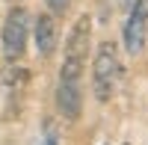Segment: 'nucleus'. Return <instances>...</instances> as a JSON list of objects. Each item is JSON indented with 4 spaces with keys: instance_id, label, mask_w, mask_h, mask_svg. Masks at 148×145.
Masks as SVG:
<instances>
[{
    "instance_id": "f257e3e1",
    "label": "nucleus",
    "mask_w": 148,
    "mask_h": 145,
    "mask_svg": "<svg viewBox=\"0 0 148 145\" xmlns=\"http://www.w3.org/2000/svg\"><path fill=\"white\" fill-rule=\"evenodd\" d=\"M89 39H92V18L80 15L77 24L71 27L65 39V53H62V68H59V83H80L86 53H89Z\"/></svg>"
},
{
    "instance_id": "f03ea898",
    "label": "nucleus",
    "mask_w": 148,
    "mask_h": 145,
    "mask_svg": "<svg viewBox=\"0 0 148 145\" xmlns=\"http://www.w3.org/2000/svg\"><path fill=\"white\" fill-rule=\"evenodd\" d=\"M121 83V62L113 42H104L92 62V92L98 101H110Z\"/></svg>"
},
{
    "instance_id": "7ed1b4c3",
    "label": "nucleus",
    "mask_w": 148,
    "mask_h": 145,
    "mask_svg": "<svg viewBox=\"0 0 148 145\" xmlns=\"http://www.w3.org/2000/svg\"><path fill=\"white\" fill-rule=\"evenodd\" d=\"M27 30H30V15H27V9L15 6V9L6 15V21H3V33H0L3 56L9 59V62L21 59L24 51H27Z\"/></svg>"
},
{
    "instance_id": "20e7f679",
    "label": "nucleus",
    "mask_w": 148,
    "mask_h": 145,
    "mask_svg": "<svg viewBox=\"0 0 148 145\" xmlns=\"http://www.w3.org/2000/svg\"><path fill=\"white\" fill-rule=\"evenodd\" d=\"M121 42L130 56H139L148 42V0H133L127 9V21L121 27Z\"/></svg>"
},
{
    "instance_id": "39448f33",
    "label": "nucleus",
    "mask_w": 148,
    "mask_h": 145,
    "mask_svg": "<svg viewBox=\"0 0 148 145\" xmlns=\"http://www.w3.org/2000/svg\"><path fill=\"white\" fill-rule=\"evenodd\" d=\"M56 107L62 118L68 122H77L80 110H83V92H80V83H59L56 86Z\"/></svg>"
},
{
    "instance_id": "423d86ee",
    "label": "nucleus",
    "mask_w": 148,
    "mask_h": 145,
    "mask_svg": "<svg viewBox=\"0 0 148 145\" xmlns=\"http://www.w3.org/2000/svg\"><path fill=\"white\" fill-rule=\"evenodd\" d=\"M59 39V30H56V21L51 15H39L36 18V47H39L42 56H51L53 47Z\"/></svg>"
},
{
    "instance_id": "0eeeda50",
    "label": "nucleus",
    "mask_w": 148,
    "mask_h": 145,
    "mask_svg": "<svg viewBox=\"0 0 148 145\" xmlns=\"http://www.w3.org/2000/svg\"><path fill=\"white\" fill-rule=\"evenodd\" d=\"M68 3H71V0H47V6H51L56 15H62V12L68 9Z\"/></svg>"
},
{
    "instance_id": "6e6552de",
    "label": "nucleus",
    "mask_w": 148,
    "mask_h": 145,
    "mask_svg": "<svg viewBox=\"0 0 148 145\" xmlns=\"http://www.w3.org/2000/svg\"><path fill=\"white\" fill-rule=\"evenodd\" d=\"M42 145H56V139H53V136H47V139H45Z\"/></svg>"
}]
</instances>
